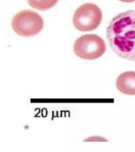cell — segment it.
Returning <instances> with one entry per match:
<instances>
[{
	"label": "cell",
	"instance_id": "obj_1",
	"mask_svg": "<svg viewBox=\"0 0 135 152\" xmlns=\"http://www.w3.org/2000/svg\"><path fill=\"white\" fill-rule=\"evenodd\" d=\"M107 37L115 54L135 61V10L116 15L107 28Z\"/></svg>",
	"mask_w": 135,
	"mask_h": 152
},
{
	"label": "cell",
	"instance_id": "obj_2",
	"mask_svg": "<svg viewBox=\"0 0 135 152\" xmlns=\"http://www.w3.org/2000/svg\"><path fill=\"white\" fill-rule=\"evenodd\" d=\"M12 28L21 37H33L44 28V21L40 15L31 10H22L17 13L12 19Z\"/></svg>",
	"mask_w": 135,
	"mask_h": 152
},
{
	"label": "cell",
	"instance_id": "obj_3",
	"mask_svg": "<svg viewBox=\"0 0 135 152\" xmlns=\"http://www.w3.org/2000/svg\"><path fill=\"white\" fill-rule=\"evenodd\" d=\"M102 11L94 3H85L76 10L73 16V26L81 32L94 30L100 25Z\"/></svg>",
	"mask_w": 135,
	"mask_h": 152
},
{
	"label": "cell",
	"instance_id": "obj_4",
	"mask_svg": "<svg viewBox=\"0 0 135 152\" xmlns=\"http://www.w3.org/2000/svg\"><path fill=\"white\" fill-rule=\"evenodd\" d=\"M106 45L104 40L95 34L81 36L73 45V52L76 56L84 59H98L104 54Z\"/></svg>",
	"mask_w": 135,
	"mask_h": 152
},
{
	"label": "cell",
	"instance_id": "obj_5",
	"mask_svg": "<svg viewBox=\"0 0 135 152\" xmlns=\"http://www.w3.org/2000/svg\"><path fill=\"white\" fill-rule=\"evenodd\" d=\"M116 87L123 94L135 95V71L121 74L116 80Z\"/></svg>",
	"mask_w": 135,
	"mask_h": 152
},
{
	"label": "cell",
	"instance_id": "obj_6",
	"mask_svg": "<svg viewBox=\"0 0 135 152\" xmlns=\"http://www.w3.org/2000/svg\"><path fill=\"white\" fill-rule=\"evenodd\" d=\"M59 0H28V4L36 10H47L57 4Z\"/></svg>",
	"mask_w": 135,
	"mask_h": 152
},
{
	"label": "cell",
	"instance_id": "obj_7",
	"mask_svg": "<svg viewBox=\"0 0 135 152\" xmlns=\"http://www.w3.org/2000/svg\"><path fill=\"white\" fill-rule=\"evenodd\" d=\"M107 141L105 139H104V138H101V137H97V136H96V137H90V138H88V139H86L85 140V141Z\"/></svg>",
	"mask_w": 135,
	"mask_h": 152
},
{
	"label": "cell",
	"instance_id": "obj_8",
	"mask_svg": "<svg viewBox=\"0 0 135 152\" xmlns=\"http://www.w3.org/2000/svg\"><path fill=\"white\" fill-rule=\"evenodd\" d=\"M121 2H135V0H119Z\"/></svg>",
	"mask_w": 135,
	"mask_h": 152
}]
</instances>
